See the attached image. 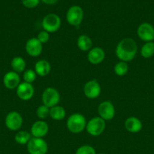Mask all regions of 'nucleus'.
I'll return each mask as SVG.
<instances>
[{"instance_id":"10","label":"nucleus","mask_w":154,"mask_h":154,"mask_svg":"<svg viewBox=\"0 0 154 154\" xmlns=\"http://www.w3.org/2000/svg\"><path fill=\"white\" fill-rule=\"evenodd\" d=\"M84 95L89 99H95L99 97L101 93V87L97 80L87 81L83 87Z\"/></svg>"},{"instance_id":"3","label":"nucleus","mask_w":154,"mask_h":154,"mask_svg":"<svg viewBox=\"0 0 154 154\" xmlns=\"http://www.w3.org/2000/svg\"><path fill=\"white\" fill-rule=\"evenodd\" d=\"M105 128L106 121L98 116L93 117L87 122L85 129L91 136H99L104 132Z\"/></svg>"},{"instance_id":"19","label":"nucleus","mask_w":154,"mask_h":154,"mask_svg":"<svg viewBox=\"0 0 154 154\" xmlns=\"http://www.w3.org/2000/svg\"><path fill=\"white\" fill-rule=\"evenodd\" d=\"M76 45L79 49L82 51H89L92 48V41L87 35H81L78 37Z\"/></svg>"},{"instance_id":"18","label":"nucleus","mask_w":154,"mask_h":154,"mask_svg":"<svg viewBox=\"0 0 154 154\" xmlns=\"http://www.w3.org/2000/svg\"><path fill=\"white\" fill-rule=\"evenodd\" d=\"M51 64L45 60H40L35 64V69L36 75L40 77H45L51 72Z\"/></svg>"},{"instance_id":"8","label":"nucleus","mask_w":154,"mask_h":154,"mask_svg":"<svg viewBox=\"0 0 154 154\" xmlns=\"http://www.w3.org/2000/svg\"><path fill=\"white\" fill-rule=\"evenodd\" d=\"M99 117L105 121L113 120L116 114V109L110 101H104L98 105V108Z\"/></svg>"},{"instance_id":"20","label":"nucleus","mask_w":154,"mask_h":154,"mask_svg":"<svg viewBox=\"0 0 154 154\" xmlns=\"http://www.w3.org/2000/svg\"><path fill=\"white\" fill-rule=\"evenodd\" d=\"M66 111L64 108L60 105H56L50 108L49 117L56 121H60L65 118Z\"/></svg>"},{"instance_id":"31","label":"nucleus","mask_w":154,"mask_h":154,"mask_svg":"<svg viewBox=\"0 0 154 154\" xmlns=\"http://www.w3.org/2000/svg\"><path fill=\"white\" fill-rule=\"evenodd\" d=\"M98 154H104V153H98Z\"/></svg>"},{"instance_id":"30","label":"nucleus","mask_w":154,"mask_h":154,"mask_svg":"<svg viewBox=\"0 0 154 154\" xmlns=\"http://www.w3.org/2000/svg\"><path fill=\"white\" fill-rule=\"evenodd\" d=\"M58 0H42V2H44L46 5H54L57 2Z\"/></svg>"},{"instance_id":"29","label":"nucleus","mask_w":154,"mask_h":154,"mask_svg":"<svg viewBox=\"0 0 154 154\" xmlns=\"http://www.w3.org/2000/svg\"><path fill=\"white\" fill-rule=\"evenodd\" d=\"M40 0H21L24 7L27 8H33L39 5Z\"/></svg>"},{"instance_id":"6","label":"nucleus","mask_w":154,"mask_h":154,"mask_svg":"<svg viewBox=\"0 0 154 154\" xmlns=\"http://www.w3.org/2000/svg\"><path fill=\"white\" fill-rule=\"evenodd\" d=\"M27 151L30 154H46L48 146L46 141L41 138H33L27 144Z\"/></svg>"},{"instance_id":"26","label":"nucleus","mask_w":154,"mask_h":154,"mask_svg":"<svg viewBox=\"0 0 154 154\" xmlns=\"http://www.w3.org/2000/svg\"><path fill=\"white\" fill-rule=\"evenodd\" d=\"M36 76L37 75L33 69H27V70L24 71V74H23V78H24V82L29 83V84H33L36 81Z\"/></svg>"},{"instance_id":"25","label":"nucleus","mask_w":154,"mask_h":154,"mask_svg":"<svg viewBox=\"0 0 154 154\" xmlns=\"http://www.w3.org/2000/svg\"><path fill=\"white\" fill-rule=\"evenodd\" d=\"M50 108L45 105H41L36 109V115L41 120H45L49 117Z\"/></svg>"},{"instance_id":"24","label":"nucleus","mask_w":154,"mask_h":154,"mask_svg":"<svg viewBox=\"0 0 154 154\" xmlns=\"http://www.w3.org/2000/svg\"><path fill=\"white\" fill-rule=\"evenodd\" d=\"M115 74L117 76L122 77L126 75L128 72V63L123 61H119L113 68Z\"/></svg>"},{"instance_id":"5","label":"nucleus","mask_w":154,"mask_h":154,"mask_svg":"<svg viewBox=\"0 0 154 154\" xmlns=\"http://www.w3.org/2000/svg\"><path fill=\"white\" fill-rule=\"evenodd\" d=\"M60 99V93L54 87H47L42 95V104L49 108L58 105Z\"/></svg>"},{"instance_id":"14","label":"nucleus","mask_w":154,"mask_h":154,"mask_svg":"<svg viewBox=\"0 0 154 154\" xmlns=\"http://www.w3.org/2000/svg\"><path fill=\"white\" fill-rule=\"evenodd\" d=\"M49 131L48 124L44 120H37L35 122L30 129V134L34 138H43Z\"/></svg>"},{"instance_id":"27","label":"nucleus","mask_w":154,"mask_h":154,"mask_svg":"<svg viewBox=\"0 0 154 154\" xmlns=\"http://www.w3.org/2000/svg\"><path fill=\"white\" fill-rule=\"evenodd\" d=\"M75 154H97L96 150L92 146L82 145L79 147Z\"/></svg>"},{"instance_id":"2","label":"nucleus","mask_w":154,"mask_h":154,"mask_svg":"<svg viewBox=\"0 0 154 154\" xmlns=\"http://www.w3.org/2000/svg\"><path fill=\"white\" fill-rule=\"evenodd\" d=\"M87 121L82 114L80 113H74L68 117L66 120V128L73 134H79L85 129Z\"/></svg>"},{"instance_id":"17","label":"nucleus","mask_w":154,"mask_h":154,"mask_svg":"<svg viewBox=\"0 0 154 154\" xmlns=\"http://www.w3.org/2000/svg\"><path fill=\"white\" fill-rule=\"evenodd\" d=\"M142 122L135 117H129L125 120V128L131 133H137L142 129Z\"/></svg>"},{"instance_id":"12","label":"nucleus","mask_w":154,"mask_h":154,"mask_svg":"<svg viewBox=\"0 0 154 154\" xmlns=\"http://www.w3.org/2000/svg\"><path fill=\"white\" fill-rule=\"evenodd\" d=\"M137 35L140 40L149 42L154 40V27L149 23H143L137 29Z\"/></svg>"},{"instance_id":"22","label":"nucleus","mask_w":154,"mask_h":154,"mask_svg":"<svg viewBox=\"0 0 154 154\" xmlns=\"http://www.w3.org/2000/svg\"><path fill=\"white\" fill-rule=\"evenodd\" d=\"M32 138V135L27 131L23 130L17 132L14 135V141L20 145H25Z\"/></svg>"},{"instance_id":"28","label":"nucleus","mask_w":154,"mask_h":154,"mask_svg":"<svg viewBox=\"0 0 154 154\" xmlns=\"http://www.w3.org/2000/svg\"><path fill=\"white\" fill-rule=\"evenodd\" d=\"M36 38H37L38 40L42 44V45H43V44L47 43L50 39L49 33H48V32L45 31V30H42V31L39 32L37 37H36Z\"/></svg>"},{"instance_id":"23","label":"nucleus","mask_w":154,"mask_h":154,"mask_svg":"<svg viewBox=\"0 0 154 154\" xmlns=\"http://www.w3.org/2000/svg\"><path fill=\"white\" fill-rule=\"evenodd\" d=\"M140 55L145 59L152 57L154 55V42H146L140 49Z\"/></svg>"},{"instance_id":"13","label":"nucleus","mask_w":154,"mask_h":154,"mask_svg":"<svg viewBox=\"0 0 154 154\" xmlns=\"http://www.w3.org/2000/svg\"><path fill=\"white\" fill-rule=\"evenodd\" d=\"M42 44L36 38H31L26 42V52L32 57H37L40 56L42 52Z\"/></svg>"},{"instance_id":"16","label":"nucleus","mask_w":154,"mask_h":154,"mask_svg":"<svg viewBox=\"0 0 154 154\" xmlns=\"http://www.w3.org/2000/svg\"><path fill=\"white\" fill-rule=\"evenodd\" d=\"M88 61L92 65H98L105 59V52L100 47L92 48L87 54Z\"/></svg>"},{"instance_id":"4","label":"nucleus","mask_w":154,"mask_h":154,"mask_svg":"<svg viewBox=\"0 0 154 154\" xmlns=\"http://www.w3.org/2000/svg\"><path fill=\"white\" fill-rule=\"evenodd\" d=\"M61 26L60 17L56 14H48L44 17L42 26L45 31L48 33H54L58 31Z\"/></svg>"},{"instance_id":"21","label":"nucleus","mask_w":154,"mask_h":154,"mask_svg":"<svg viewBox=\"0 0 154 154\" xmlns=\"http://www.w3.org/2000/svg\"><path fill=\"white\" fill-rule=\"evenodd\" d=\"M11 66L14 72L18 74L21 73L25 71L26 62L23 57H15L12 59L11 62Z\"/></svg>"},{"instance_id":"15","label":"nucleus","mask_w":154,"mask_h":154,"mask_svg":"<svg viewBox=\"0 0 154 154\" xmlns=\"http://www.w3.org/2000/svg\"><path fill=\"white\" fill-rule=\"evenodd\" d=\"M21 78L19 74L14 72H8L3 77V84L4 86L8 90H14L21 84Z\"/></svg>"},{"instance_id":"9","label":"nucleus","mask_w":154,"mask_h":154,"mask_svg":"<svg viewBox=\"0 0 154 154\" xmlns=\"http://www.w3.org/2000/svg\"><path fill=\"white\" fill-rule=\"evenodd\" d=\"M5 123L9 130L18 131L23 125V117L18 111H11L6 116Z\"/></svg>"},{"instance_id":"11","label":"nucleus","mask_w":154,"mask_h":154,"mask_svg":"<svg viewBox=\"0 0 154 154\" xmlns=\"http://www.w3.org/2000/svg\"><path fill=\"white\" fill-rule=\"evenodd\" d=\"M17 96L23 101H29L33 97L35 93L34 87L32 84L21 82L17 87Z\"/></svg>"},{"instance_id":"7","label":"nucleus","mask_w":154,"mask_h":154,"mask_svg":"<svg viewBox=\"0 0 154 154\" xmlns=\"http://www.w3.org/2000/svg\"><path fill=\"white\" fill-rule=\"evenodd\" d=\"M83 17H84V11L83 9L79 5L71 6L66 12V21L69 25L73 26H79L82 22Z\"/></svg>"},{"instance_id":"1","label":"nucleus","mask_w":154,"mask_h":154,"mask_svg":"<svg viewBox=\"0 0 154 154\" xmlns=\"http://www.w3.org/2000/svg\"><path fill=\"white\" fill-rule=\"evenodd\" d=\"M137 53V45L131 38H125L118 43L116 48V55L119 61L125 63L131 61Z\"/></svg>"}]
</instances>
